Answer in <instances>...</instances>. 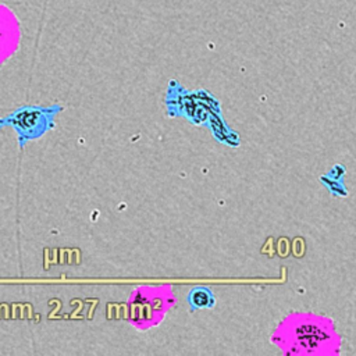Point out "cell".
<instances>
[{
  "label": "cell",
  "instance_id": "6da1fadb",
  "mask_svg": "<svg viewBox=\"0 0 356 356\" xmlns=\"http://www.w3.org/2000/svg\"><path fill=\"white\" fill-rule=\"evenodd\" d=\"M57 110H60L58 106H24L4 117L1 124L11 125L18 134L19 146H24L26 140L39 138L53 127V117Z\"/></svg>",
  "mask_w": 356,
  "mask_h": 356
},
{
  "label": "cell",
  "instance_id": "7a4b0ae2",
  "mask_svg": "<svg viewBox=\"0 0 356 356\" xmlns=\"http://www.w3.org/2000/svg\"><path fill=\"white\" fill-rule=\"evenodd\" d=\"M159 289L143 288L138 291L131 299V313L134 314V324H140L142 327H147L150 324H157L164 313V300L165 298H160Z\"/></svg>",
  "mask_w": 356,
  "mask_h": 356
},
{
  "label": "cell",
  "instance_id": "3957f363",
  "mask_svg": "<svg viewBox=\"0 0 356 356\" xmlns=\"http://www.w3.org/2000/svg\"><path fill=\"white\" fill-rule=\"evenodd\" d=\"M188 303L191 309L195 312L196 309L211 307L216 303L214 293L206 286H196L188 293Z\"/></svg>",
  "mask_w": 356,
  "mask_h": 356
},
{
  "label": "cell",
  "instance_id": "277c9868",
  "mask_svg": "<svg viewBox=\"0 0 356 356\" xmlns=\"http://www.w3.org/2000/svg\"><path fill=\"white\" fill-rule=\"evenodd\" d=\"M316 328L314 324L310 323H298L293 328V338L296 343H300L302 346L306 345H316L318 341L323 339V334H310Z\"/></svg>",
  "mask_w": 356,
  "mask_h": 356
}]
</instances>
